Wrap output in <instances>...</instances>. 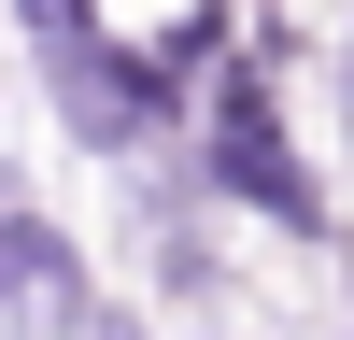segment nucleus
<instances>
[{
	"mask_svg": "<svg viewBox=\"0 0 354 340\" xmlns=\"http://www.w3.org/2000/svg\"><path fill=\"white\" fill-rule=\"evenodd\" d=\"M28 43H43V71H57V113H71V142H100V156L156 142L170 85H156V57H142V43H113V28H100V15H71V0H43V15H28Z\"/></svg>",
	"mask_w": 354,
	"mask_h": 340,
	"instance_id": "1",
	"label": "nucleus"
},
{
	"mask_svg": "<svg viewBox=\"0 0 354 340\" xmlns=\"http://www.w3.org/2000/svg\"><path fill=\"white\" fill-rule=\"evenodd\" d=\"M85 340H128V326H113V312H85Z\"/></svg>",
	"mask_w": 354,
	"mask_h": 340,
	"instance_id": "4",
	"label": "nucleus"
},
{
	"mask_svg": "<svg viewBox=\"0 0 354 340\" xmlns=\"http://www.w3.org/2000/svg\"><path fill=\"white\" fill-rule=\"evenodd\" d=\"M198 156H213V185L241 198V213H270V227H312V213H326V198H312V170H298V142H283V113H270V85H255V71H227V85H213V142H198Z\"/></svg>",
	"mask_w": 354,
	"mask_h": 340,
	"instance_id": "2",
	"label": "nucleus"
},
{
	"mask_svg": "<svg viewBox=\"0 0 354 340\" xmlns=\"http://www.w3.org/2000/svg\"><path fill=\"white\" fill-rule=\"evenodd\" d=\"M0 340H85V255L0 198Z\"/></svg>",
	"mask_w": 354,
	"mask_h": 340,
	"instance_id": "3",
	"label": "nucleus"
}]
</instances>
